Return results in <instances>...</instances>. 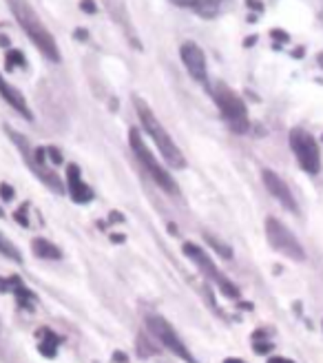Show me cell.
Segmentation results:
<instances>
[{"label":"cell","mask_w":323,"mask_h":363,"mask_svg":"<svg viewBox=\"0 0 323 363\" xmlns=\"http://www.w3.org/2000/svg\"><path fill=\"white\" fill-rule=\"evenodd\" d=\"M131 100H133L137 118L142 122V128H144V131L151 135V140L155 142V147H158L164 162L169 164L171 168H175V171H182V168H186V158L182 155V151H179V147L173 142V138L169 135V131L164 128V124L158 120V115L151 111V107L147 105V100L140 98L137 94H133Z\"/></svg>","instance_id":"cell-1"},{"label":"cell","mask_w":323,"mask_h":363,"mask_svg":"<svg viewBox=\"0 0 323 363\" xmlns=\"http://www.w3.org/2000/svg\"><path fill=\"white\" fill-rule=\"evenodd\" d=\"M7 5L11 9V14L16 16L18 24L24 29V34H27V38L38 47V51H40L47 60L60 62V47L56 43L54 34L45 27V22L40 20V16L36 14L27 0H7Z\"/></svg>","instance_id":"cell-2"},{"label":"cell","mask_w":323,"mask_h":363,"mask_svg":"<svg viewBox=\"0 0 323 363\" xmlns=\"http://www.w3.org/2000/svg\"><path fill=\"white\" fill-rule=\"evenodd\" d=\"M211 91V96L215 100V105L222 113L224 122L228 124V128L232 133L243 135L250 128V120H248V109H246V102L241 100V96L237 91H232L228 84L224 82H217Z\"/></svg>","instance_id":"cell-3"},{"label":"cell","mask_w":323,"mask_h":363,"mask_svg":"<svg viewBox=\"0 0 323 363\" xmlns=\"http://www.w3.org/2000/svg\"><path fill=\"white\" fill-rule=\"evenodd\" d=\"M5 131H7L9 140L18 147V151H20V155H22V160L27 162V166H29V171H31L38 179H43L47 188H51L54 193H64L62 179L58 177L56 171H51V168L47 166V162H45L47 149H43V147H36V149H33V147L29 145V140L24 138L22 133L14 131V128H11L9 124H5Z\"/></svg>","instance_id":"cell-4"},{"label":"cell","mask_w":323,"mask_h":363,"mask_svg":"<svg viewBox=\"0 0 323 363\" xmlns=\"http://www.w3.org/2000/svg\"><path fill=\"white\" fill-rule=\"evenodd\" d=\"M128 145H131V149H133V153H135L137 162H140L142 168H144V171L153 177L155 184H158L164 193H169V195H177L179 188H177V184H175V179L171 177V173L166 171V168H164L158 160H155V155H153L151 149L147 147V142H144V138L140 135L137 128H131V131H128Z\"/></svg>","instance_id":"cell-5"},{"label":"cell","mask_w":323,"mask_h":363,"mask_svg":"<svg viewBox=\"0 0 323 363\" xmlns=\"http://www.w3.org/2000/svg\"><path fill=\"white\" fill-rule=\"evenodd\" d=\"M182 251H184V255L190 259V262L204 272L206 279H211L226 297H230V299H239V286H237L235 281H230L228 275H224V272L217 268V264L213 262V257L206 253L202 246L193 244V242H186L182 246Z\"/></svg>","instance_id":"cell-6"},{"label":"cell","mask_w":323,"mask_h":363,"mask_svg":"<svg viewBox=\"0 0 323 363\" xmlns=\"http://www.w3.org/2000/svg\"><path fill=\"white\" fill-rule=\"evenodd\" d=\"M266 237L273 251L292 259V262H306L303 246L294 237V232L283 222H279L277 217H266Z\"/></svg>","instance_id":"cell-7"},{"label":"cell","mask_w":323,"mask_h":363,"mask_svg":"<svg viewBox=\"0 0 323 363\" xmlns=\"http://www.w3.org/2000/svg\"><path fill=\"white\" fill-rule=\"evenodd\" d=\"M288 142H290V149L294 153L296 162H299V166L306 173L317 175L321 171V151H319L317 140L310 135L306 128L296 126L290 131Z\"/></svg>","instance_id":"cell-8"},{"label":"cell","mask_w":323,"mask_h":363,"mask_svg":"<svg viewBox=\"0 0 323 363\" xmlns=\"http://www.w3.org/2000/svg\"><path fill=\"white\" fill-rule=\"evenodd\" d=\"M147 326L155 334V339H158L166 350H169V353H173L175 357H179L186 363H197V359L193 357L188 346L182 341V336L175 332V328L162 315H149L147 317Z\"/></svg>","instance_id":"cell-9"},{"label":"cell","mask_w":323,"mask_h":363,"mask_svg":"<svg viewBox=\"0 0 323 363\" xmlns=\"http://www.w3.org/2000/svg\"><path fill=\"white\" fill-rule=\"evenodd\" d=\"M179 56H182L184 67L188 69L190 77L197 82H206L209 80V69H206V56L197 43L186 40L182 47H179Z\"/></svg>","instance_id":"cell-10"},{"label":"cell","mask_w":323,"mask_h":363,"mask_svg":"<svg viewBox=\"0 0 323 363\" xmlns=\"http://www.w3.org/2000/svg\"><path fill=\"white\" fill-rule=\"evenodd\" d=\"M262 179H264L266 191H268L270 195H273V198L283 206V209L290 211V213H296V211H299V209H296L294 195L290 193V186H288L286 182H283L275 171H270V168H264V171H262Z\"/></svg>","instance_id":"cell-11"},{"label":"cell","mask_w":323,"mask_h":363,"mask_svg":"<svg viewBox=\"0 0 323 363\" xmlns=\"http://www.w3.org/2000/svg\"><path fill=\"white\" fill-rule=\"evenodd\" d=\"M67 186H69V198L75 204H89L93 200V191H91V186L87 184V182H82L80 166L77 164L67 166Z\"/></svg>","instance_id":"cell-12"},{"label":"cell","mask_w":323,"mask_h":363,"mask_svg":"<svg viewBox=\"0 0 323 363\" xmlns=\"http://www.w3.org/2000/svg\"><path fill=\"white\" fill-rule=\"evenodd\" d=\"M0 98H3L16 113H20L24 120H29V122L33 120V113L27 105V98H24L14 84H9L3 77V73H0Z\"/></svg>","instance_id":"cell-13"},{"label":"cell","mask_w":323,"mask_h":363,"mask_svg":"<svg viewBox=\"0 0 323 363\" xmlns=\"http://www.w3.org/2000/svg\"><path fill=\"white\" fill-rule=\"evenodd\" d=\"M31 251L36 257H40V259H62V251L45 237H36L31 242Z\"/></svg>","instance_id":"cell-14"},{"label":"cell","mask_w":323,"mask_h":363,"mask_svg":"<svg viewBox=\"0 0 323 363\" xmlns=\"http://www.w3.org/2000/svg\"><path fill=\"white\" fill-rule=\"evenodd\" d=\"M226 3H228V0H193L190 7L202 18H215Z\"/></svg>","instance_id":"cell-15"},{"label":"cell","mask_w":323,"mask_h":363,"mask_svg":"<svg viewBox=\"0 0 323 363\" xmlns=\"http://www.w3.org/2000/svg\"><path fill=\"white\" fill-rule=\"evenodd\" d=\"M0 255L7 257V259H11V262L22 264V255H20V251H18L16 246L11 244V242L3 235V232H0Z\"/></svg>","instance_id":"cell-16"},{"label":"cell","mask_w":323,"mask_h":363,"mask_svg":"<svg viewBox=\"0 0 323 363\" xmlns=\"http://www.w3.org/2000/svg\"><path fill=\"white\" fill-rule=\"evenodd\" d=\"M43 334L47 336V341H43L40 346H38V350H40V355L45 357H56V346H58V336L54 332H49V330H43Z\"/></svg>","instance_id":"cell-17"},{"label":"cell","mask_w":323,"mask_h":363,"mask_svg":"<svg viewBox=\"0 0 323 363\" xmlns=\"http://www.w3.org/2000/svg\"><path fill=\"white\" fill-rule=\"evenodd\" d=\"M24 64H27V60H24L22 51H18V49H9V51H7V56H5V67H7L9 71H14L16 67H24Z\"/></svg>","instance_id":"cell-18"},{"label":"cell","mask_w":323,"mask_h":363,"mask_svg":"<svg viewBox=\"0 0 323 363\" xmlns=\"http://www.w3.org/2000/svg\"><path fill=\"white\" fill-rule=\"evenodd\" d=\"M206 239H209V244H211L213 249H215L219 255H222V257H226V259L232 257V249H230V246H224L222 242H219L217 237H213V235H206Z\"/></svg>","instance_id":"cell-19"},{"label":"cell","mask_w":323,"mask_h":363,"mask_svg":"<svg viewBox=\"0 0 323 363\" xmlns=\"http://www.w3.org/2000/svg\"><path fill=\"white\" fill-rule=\"evenodd\" d=\"M27 211H29V204H22V206H20V211H16V213H14V217L18 219V222H20L22 226H29Z\"/></svg>","instance_id":"cell-20"},{"label":"cell","mask_w":323,"mask_h":363,"mask_svg":"<svg viewBox=\"0 0 323 363\" xmlns=\"http://www.w3.org/2000/svg\"><path fill=\"white\" fill-rule=\"evenodd\" d=\"M0 198H3V202H9L11 198H14V188H11L9 184H0Z\"/></svg>","instance_id":"cell-21"},{"label":"cell","mask_w":323,"mask_h":363,"mask_svg":"<svg viewBox=\"0 0 323 363\" xmlns=\"http://www.w3.org/2000/svg\"><path fill=\"white\" fill-rule=\"evenodd\" d=\"M270 36H273L275 40H279V43H288L290 40V36L283 31V29H273V31H270Z\"/></svg>","instance_id":"cell-22"},{"label":"cell","mask_w":323,"mask_h":363,"mask_svg":"<svg viewBox=\"0 0 323 363\" xmlns=\"http://www.w3.org/2000/svg\"><path fill=\"white\" fill-rule=\"evenodd\" d=\"M270 350H273V343H270V341L255 343V353H257V355H266V353H270Z\"/></svg>","instance_id":"cell-23"},{"label":"cell","mask_w":323,"mask_h":363,"mask_svg":"<svg viewBox=\"0 0 323 363\" xmlns=\"http://www.w3.org/2000/svg\"><path fill=\"white\" fill-rule=\"evenodd\" d=\"M80 9H82V11H89V14H96V11H98V7H96L93 0H82Z\"/></svg>","instance_id":"cell-24"},{"label":"cell","mask_w":323,"mask_h":363,"mask_svg":"<svg viewBox=\"0 0 323 363\" xmlns=\"http://www.w3.org/2000/svg\"><path fill=\"white\" fill-rule=\"evenodd\" d=\"M47 155L51 160H54V164H60L62 162V155L58 153V149H47Z\"/></svg>","instance_id":"cell-25"},{"label":"cell","mask_w":323,"mask_h":363,"mask_svg":"<svg viewBox=\"0 0 323 363\" xmlns=\"http://www.w3.org/2000/svg\"><path fill=\"white\" fill-rule=\"evenodd\" d=\"M0 292H11V277L9 279L0 277Z\"/></svg>","instance_id":"cell-26"},{"label":"cell","mask_w":323,"mask_h":363,"mask_svg":"<svg viewBox=\"0 0 323 363\" xmlns=\"http://www.w3.org/2000/svg\"><path fill=\"white\" fill-rule=\"evenodd\" d=\"M113 361L115 363H128V357L124 353H113Z\"/></svg>","instance_id":"cell-27"},{"label":"cell","mask_w":323,"mask_h":363,"mask_svg":"<svg viewBox=\"0 0 323 363\" xmlns=\"http://www.w3.org/2000/svg\"><path fill=\"white\" fill-rule=\"evenodd\" d=\"M268 363H294L292 359H286V357H270Z\"/></svg>","instance_id":"cell-28"},{"label":"cell","mask_w":323,"mask_h":363,"mask_svg":"<svg viewBox=\"0 0 323 363\" xmlns=\"http://www.w3.org/2000/svg\"><path fill=\"white\" fill-rule=\"evenodd\" d=\"M246 3H248L253 9H257V11H262V9H264V5H262V3H257V0H246Z\"/></svg>","instance_id":"cell-29"},{"label":"cell","mask_w":323,"mask_h":363,"mask_svg":"<svg viewBox=\"0 0 323 363\" xmlns=\"http://www.w3.org/2000/svg\"><path fill=\"white\" fill-rule=\"evenodd\" d=\"M75 34H77V38H80V40H84V38H87V31L84 29H77Z\"/></svg>","instance_id":"cell-30"},{"label":"cell","mask_w":323,"mask_h":363,"mask_svg":"<svg viewBox=\"0 0 323 363\" xmlns=\"http://www.w3.org/2000/svg\"><path fill=\"white\" fill-rule=\"evenodd\" d=\"M317 62H319V67L323 69V51H321V54L317 56Z\"/></svg>","instance_id":"cell-31"},{"label":"cell","mask_w":323,"mask_h":363,"mask_svg":"<svg viewBox=\"0 0 323 363\" xmlns=\"http://www.w3.org/2000/svg\"><path fill=\"white\" fill-rule=\"evenodd\" d=\"M224 363H243V361L241 359H226Z\"/></svg>","instance_id":"cell-32"},{"label":"cell","mask_w":323,"mask_h":363,"mask_svg":"<svg viewBox=\"0 0 323 363\" xmlns=\"http://www.w3.org/2000/svg\"><path fill=\"white\" fill-rule=\"evenodd\" d=\"M0 217H3V209H0Z\"/></svg>","instance_id":"cell-33"},{"label":"cell","mask_w":323,"mask_h":363,"mask_svg":"<svg viewBox=\"0 0 323 363\" xmlns=\"http://www.w3.org/2000/svg\"><path fill=\"white\" fill-rule=\"evenodd\" d=\"M0 328H3V323H0Z\"/></svg>","instance_id":"cell-34"}]
</instances>
